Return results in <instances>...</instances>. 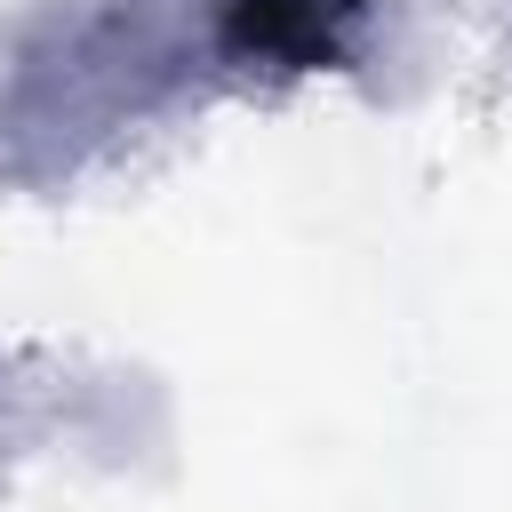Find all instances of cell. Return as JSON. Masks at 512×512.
<instances>
[{"instance_id": "1", "label": "cell", "mask_w": 512, "mask_h": 512, "mask_svg": "<svg viewBox=\"0 0 512 512\" xmlns=\"http://www.w3.org/2000/svg\"><path fill=\"white\" fill-rule=\"evenodd\" d=\"M360 0H224V56L240 64H280V72H320L344 64V24Z\"/></svg>"}]
</instances>
